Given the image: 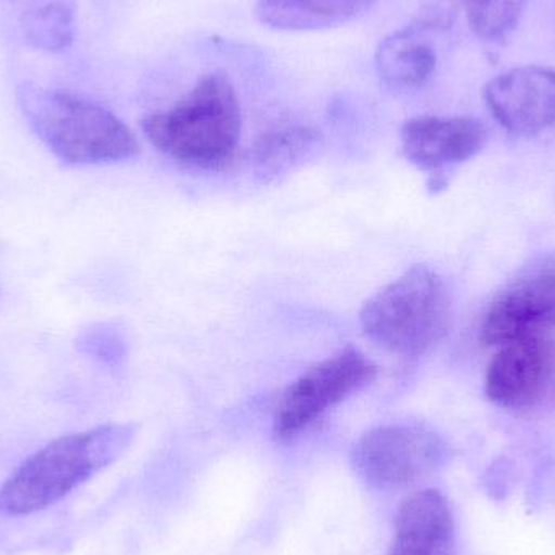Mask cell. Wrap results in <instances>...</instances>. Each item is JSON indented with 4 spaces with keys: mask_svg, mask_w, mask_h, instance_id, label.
Returning <instances> with one entry per match:
<instances>
[{
    "mask_svg": "<svg viewBox=\"0 0 555 555\" xmlns=\"http://www.w3.org/2000/svg\"><path fill=\"white\" fill-rule=\"evenodd\" d=\"M455 520L452 507L436 489L410 495L398 508L388 555H452Z\"/></svg>",
    "mask_w": 555,
    "mask_h": 555,
    "instance_id": "obj_11",
    "label": "cell"
},
{
    "mask_svg": "<svg viewBox=\"0 0 555 555\" xmlns=\"http://www.w3.org/2000/svg\"><path fill=\"white\" fill-rule=\"evenodd\" d=\"M22 3V0H18ZM49 3H74V0H25L23 2L22 13L29 12V10L39 9V7L49 5Z\"/></svg>",
    "mask_w": 555,
    "mask_h": 555,
    "instance_id": "obj_19",
    "label": "cell"
},
{
    "mask_svg": "<svg viewBox=\"0 0 555 555\" xmlns=\"http://www.w3.org/2000/svg\"><path fill=\"white\" fill-rule=\"evenodd\" d=\"M375 378L377 365L359 349L345 348L328 356L283 391L273 414V436L280 442L296 439Z\"/></svg>",
    "mask_w": 555,
    "mask_h": 555,
    "instance_id": "obj_5",
    "label": "cell"
},
{
    "mask_svg": "<svg viewBox=\"0 0 555 555\" xmlns=\"http://www.w3.org/2000/svg\"><path fill=\"white\" fill-rule=\"evenodd\" d=\"M135 436V424H106L52 440L3 482L0 514L28 517L52 507L117 462Z\"/></svg>",
    "mask_w": 555,
    "mask_h": 555,
    "instance_id": "obj_1",
    "label": "cell"
},
{
    "mask_svg": "<svg viewBox=\"0 0 555 555\" xmlns=\"http://www.w3.org/2000/svg\"><path fill=\"white\" fill-rule=\"evenodd\" d=\"M473 31L482 39H498L514 31L528 0H462Z\"/></svg>",
    "mask_w": 555,
    "mask_h": 555,
    "instance_id": "obj_16",
    "label": "cell"
},
{
    "mask_svg": "<svg viewBox=\"0 0 555 555\" xmlns=\"http://www.w3.org/2000/svg\"><path fill=\"white\" fill-rule=\"evenodd\" d=\"M486 143L485 124L469 116H417L401 127L404 156L426 171L468 162Z\"/></svg>",
    "mask_w": 555,
    "mask_h": 555,
    "instance_id": "obj_10",
    "label": "cell"
},
{
    "mask_svg": "<svg viewBox=\"0 0 555 555\" xmlns=\"http://www.w3.org/2000/svg\"><path fill=\"white\" fill-rule=\"evenodd\" d=\"M322 143V133L313 127L300 124L273 127L256 140L254 171L263 181H276L310 162Z\"/></svg>",
    "mask_w": 555,
    "mask_h": 555,
    "instance_id": "obj_14",
    "label": "cell"
},
{
    "mask_svg": "<svg viewBox=\"0 0 555 555\" xmlns=\"http://www.w3.org/2000/svg\"><path fill=\"white\" fill-rule=\"evenodd\" d=\"M446 440L420 424H387L365 433L352 447L356 473L375 489L414 485L449 462Z\"/></svg>",
    "mask_w": 555,
    "mask_h": 555,
    "instance_id": "obj_6",
    "label": "cell"
},
{
    "mask_svg": "<svg viewBox=\"0 0 555 555\" xmlns=\"http://www.w3.org/2000/svg\"><path fill=\"white\" fill-rule=\"evenodd\" d=\"M241 132L240 100L223 74L204 75L178 104L143 120V133L156 150L205 171L236 163Z\"/></svg>",
    "mask_w": 555,
    "mask_h": 555,
    "instance_id": "obj_2",
    "label": "cell"
},
{
    "mask_svg": "<svg viewBox=\"0 0 555 555\" xmlns=\"http://www.w3.org/2000/svg\"><path fill=\"white\" fill-rule=\"evenodd\" d=\"M555 326V267L533 270L502 291L481 326L485 346L544 335Z\"/></svg>",
    "mask_w": 555,
    "mask_h": 555,
    "instance_id": "obj_8",
    "label": "cell"
},
{
    "mask_svg": "<svg viewBox=\"0 0 555 555\" xmlns=\"http://www.w3.org/2000/svg\"><path fill=\"white\" fill-rule=\"evenodd\" d=\"M555 387V339L528 336L502 345L486 374V395L505 410H530Z\"/></svg>",
    "mask_w": 555,
    "mask_h": 555,
    "instance_id": "obj_7",
    "label": "cell"
},
{
    "mask_svg": "<svg viewBox=\"0 0 555 555\" xmlns=\"http://www.w3.org/2000/svg\"><path fill=\"white\" fill-rule=\"evenodd\" d=\"M455 3L456 0H423L420 15H417L416 23H413V25L424 29V31L449 25Z\"/></svg>",
    "mask_w": 555,
    "mask_h": 555,
    "instance_id": "obj_18",
    "label": "cell"
},
{
    "mask_svg": "<svg viewBox=\"0 0 555 555\" xmlns=\"http://www.w3.org/2000/svg\"><path fill=\"white\" fill-rule=\"evenodd\" d=\"M424 29L411 25L387 36L375 51L378 77L391 90L408 91L424 87L436 74L437 54L421 38Z\"/></svg>",
    "mask_w": 555,
    "mask_h": 555,
    "instance_id": "obj_13",
    "label": "cell"
},
{
    "mask_svg": "<svg viewBox=\"0 0 555 555\" xmlns=\"http://www.w3.org/2000/svg\"><path fill=\"white\" fill-rule=\"evenodd\" d=\"M23 35L36 49L57 52L74 39V3H49L20 15Z\"/></svg>",
    "mask_w": 555,
    "mask_h": 555,
    "instance_id": "obj_15",
    "label": "cell"
},
{
    "mask_svg": "<svg viewBox=\"0 0 555 555\" xmlns=\"http://www.w3.org/2000/svg\"><path fill=\"white\" fill-rule=\"evenodd\" d=\"M450 317L452 300L442 278L416 266L365 300L359 322L374 345L411 358L442 341Z\"/></svg>",
    "mask_w": 555,
    "mask_h": 555,
    "instance_id": "obj_4",
    "label": "cell"
},
{
    "mask_svg": "<svg viewBox=\"0 0 555 555\" xmlns=\"http://www.w3.org/2000/svg\"><path fill=\"white\" fill-rule=\"evenodd\" d=\"M485 100L502 129L533 137L555 126V70L527 65L492 78Z\"/></svg>",
    "mask_w": 555,
    "mask_h": 555,
    "instance_id": "obj_9",
    "label": "cell"
},
{
    "mask_svg": "<svg viewBox=\"0 0 555 555\" xmlns=\"http://www.w3.org/2000/svg\"><path fill=\"white\" fill-rule=\"evenodd\" d=\"M22 106L39 139L67 165H109L139 155L135 133L100 104L33 88L23 90Z\"/></svg>",
    "mask_w": 555,
    "mask_h": 555,
    "instance_id": "obj_3",
    "label": "cell"
},
{
    "mask_svg": "<svg viewBox=\"0 0 555 555\" xmlns=\"http://www.w3.org/2000/svg\"><path fill=\"white\" fill-rule=\"evenodd\" d=\"M77 349L81 354L96 359L103 364L114 365L124 358L122 338L116 328L107 323L83 330L77 338Z\"/></svg>",
    "mask_w": 555,
    "mask_h": 555,
    "instance_id": "obj_17",
    "label": "cell"
},
{
    "mask_svg": "<svg viewBox=\"0 0 555 555\" xmlns=\"http://www.w3.org/2000/svg\"><path fill=\"white\" fill-rule=\"evenodd\" d=\"M378 0H257L256 15L281 31H322L367 15Z\"/></svg>",
    "mask_w": 555,
    "mask_h": 555,
    "instance_id": "obj_12",
    "label": "cell"
}]
</instances>
